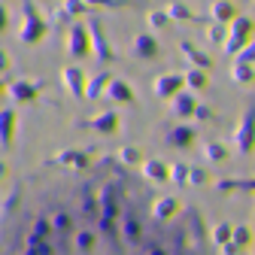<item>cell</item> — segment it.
<instances>
[{"instance_id": "1", "label": "cell", "mask_w": 255, "mask_h": 255, "mask_svg": "<svg viewBox=\"0 0 255 255\" xmlns=\"http://www.w3.org/2000/svg\"><path fill=\"white\" fill-rule=\"evenodd\" d=\"M0 255H216L201 216L125 161H58L0 204Z\"/></svg>"}]
</instances>
